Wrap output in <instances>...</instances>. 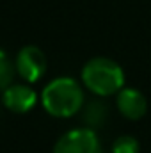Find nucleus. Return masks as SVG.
Wrapping results in <instances>:
<instances>
[{
  "label": "nucleus",
  "instance_id": "1",
  "mask_svg": "<svg viewBox=\"0 0 151 153\" xmlns=\"http://www.w3.org/2000/svg\"><path fill=\"white\" fill-rule=\"evenodd\" d=\"M41 103L53 117H71L84 107V91L75 78L59 76L44 85Z\"/></svg>",
  "mask_w": 151,
  "mask_h": 153
},
{
  "label": "nucleus",
  "instance_id": "2",
  "mask_svg": "<svg viewBox=\"0 0 151 153\" xmlns=\"http://www.w3.org/2000/svg\"><path fill=\"white\" fill-rule=\"evenodd\" d=\"M82 84L96 96L105 98L124 87V73L121 66L109 57H94L82 68Z\"/></svg>",
  "mask_w": 151,
  "mask_h": 153
},
{
  "label": "nucleus",
  "instance_id": "3",
  "mask_svg": "<svg viewBox=\"0 0 151 153\" xmlns=\"http://www.w3.org/2000/svg\"><path fill=\"white\" fill-rule=\"evenodd\" d=\"M53 153H101V143L93 128H75L59 137Z\"/></svg>",
  "mask_w": 151,
  "mask_h": 153
},
{
  "label": "nucleus",
  "instance_id": "4",
  "mask_svg": "<svg viewBox=\"0 0 151 153\" xmlns=\"http://www.w3.org/2000/svg\"><path fill=\"white\" fill-rule=\"evenodd\" d=\"M14 66H16V73L27 84H34L41 80L43 75L46 73V55L43 53L41 48L34 45L23 46L14 59Z\"/></svg>",
  "mask_w": 151,
  "mask_h": 153
},
{
  "label": "nucleus",
  "instance_id": "5",
  "mask_svg": "<svg viewBox=\"0 0 151 153\" xmlns=\"http://www.w3.org/2000/svg\"><path fill=\"white\" fill-rule=\"evenodd\" d=\"M38 103V93L29 84H11L2 91V105L14 114H27Z\"/></svg>",
  "mask_w": 151,
  "mask_h": 153
},
{
  "label": "nucleus",
  "instance_id": "6",
  "mask_svg": "<svg viewBox=\"0 0 151 153\" xmlns=\"http://www.w3.org/2000/svg\"><path fill=\"white\" fill-rule=\"evenodd\" d=\"M117 111L124 116L126 119L137 121L141 117H144L148 111V102L146 96L139 91V89H132V87H123L117 93Z\"/></svg>",
  "mask_w": 151,
  "mask_h": 153
},
{
  "label": "nucleus",
  "instance_id": "7",
  "mask_svg": "<svg viewBox=\"0 0 151 153\" xmlns=\"http://www.w3.org/2000/svg\"><path fill=\"white\" fill-rule=\"evenodd\" d=\"M14 75H18L14 62H13V61L9 59V55L0 48V91H5V89L13 84Z\"/></svg>",
  "mask_w": 151,
  "mask_h": 153
},
{
  "label": "nucleus",
  "instance_id": "8",
  "mask_svg": "<svg viewBox=\"0 0 151 153\" xmlns=\"http://www.w3.org/2000/svg\"><path fill=\"white\" fill-rule=\"evenodd\" d=\"M105 117H107V109L100 102H91L84 111V121L89 125L87 128H94V126L103 125Z\"/></svg>",
  "mask_w": 151,
  "mask_h": 153
},
{
  "label": "nucleus",
  "instance_id": "9",
  "mask_svg": "<svg viewBox=\"0 0 151 153\" xmlns=\"http://www.w3.org/2000/svg\"><path fill=\"white\" fill-rule=\"evenodd\" d=\"M141 146L135 137L132 135H121L112 144V153H139Z\"/></svg>",
  "mask_w": 151,
  "mask_h": 153
}]
</instances>
